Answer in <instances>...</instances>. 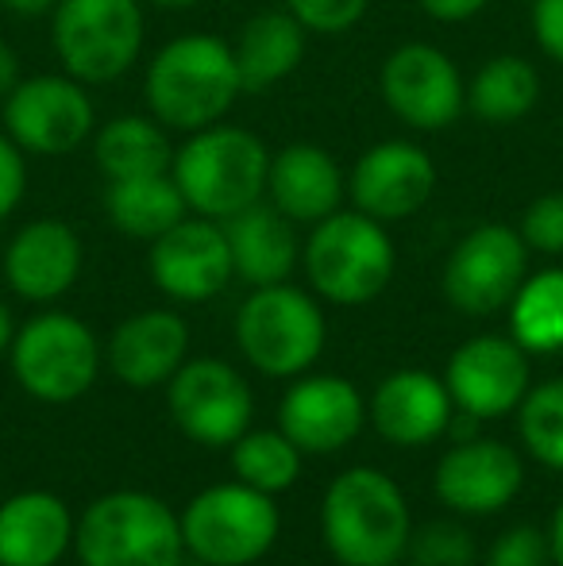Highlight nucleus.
Segmentation results:
<instances>
[{"instance_id":"f257e3e1","label":"nucleus","mask_w":563,"mask_h":566,"mask_svg":"<svg viewBox=\"0 0 563 566\" xmlns=\"http://www.w3.org/2000/svg\"><path fill=\"white\" fill-rule=\"evenodd\" d=\"M243 93L240 66H236L232 43L189 31L163 46L143 74V101L147 113L166 132H201L220 124L232 113L236 97Z\"/></svg>"},{"instance_id":"f03ea898","label":"nucleus","mask_w":563,"mask_h":566,"mask_svg":"<svg viewBox=\"0 0 563 566\" xmlns=\"http://www.w3.org/2000/svg\"><path fill=\"white\" fill-rule=\"evenodd\" d=\"M170 174L189 212L220 224L267 197L271 150L248 127H232L220 119L201 132H189V139L174 150Z\"/></svg>"},{"instance_id":"7ed1b4c3","label":"nucleus","mask_w":563,"mask_h":566,"mask_svg":"<svg viewBox=\"0 0 563 566\" xmlns=\"http://www.w3.org/2000/svg\"><path fill=\"white\" fill-rule=\"evenodd\" d=\"M324 544L344 566H398L409 552V509L383 470H344L324 493Z\"/></svg>"},{"instance_id":"20e7f679","label":"nucleus","mask_w":563,"mask_h":566,"mask_svg":"<svg viewBox=\"0 0 563 566\" xmlns=\"http://www.w3.org/2000/svg\"><path fill=\"white\" fill-rule=\"evenodd\" d=\"M305 274L332 305H367L394 277V239L367 212H332L305 243Z\"/></svg>"},{"instance_id":"39448f33","label":"nucleus","mask_w":563,"mask_h":566,"mask_svg":"<svg viewBox=\"0 0 563 566\" xmlns=\"http://www.w3.org/2000/svg\"><path fill=\"white\" fill-rule=\"evenodd\" d=\"M147 20L139 0H59L51 46L82 85H108L139 62Z\"/></svg>"},{"instance_id":"423d86ee","label":"nucleus","mask_w":563,"mask_h":566,"mask_svg":"<svg viewBox=\"0 0 563 566\" xmlns=\"http://www.w3.org/2000/svg\"><path fill=\"white\" fill-rule=\"evenodd\" d=\"M85 566H181V521L150 493H108L74 532Z\"/></svg>"},{"instance_id":"0eeeda50","label":"nucleus","mask_w":563,"mask_h":566,"mask_svg":"<svg viewBox=\"0 0 563 566\" xmlns=\"http://www.w3.org/2000/svg\"><path fill=\"white\" fill-rule=\"evenodd\" d=\"M181 539L205 566H248L279 539V509L271 493L248 482L212 485L189 501Z\"/></svg>"},{"instance_id":"6e6552de","label":"nucleus","mask_w":563,"mask_h":566,"mask_svg":"<svg viewBox=\"0 0 563 566\" xmlns=\"http://www.w3.org/2000/svg\"><path fill=\"white\" fill-rule=\"evenodd\" d=\"M236 343L256 370L290 378L324 350V316L309 293L293 285H259L236 316Z\"/></svg>"},{"instance_id":"1a4fd4ad","label":"nucleus","mask_w":563,"mask_h":566,"mask_svg":"<svg viewBox=\"0 0 563 566\" xmlns=\"http://www.w3.org/2000/svg\"><path fill=\"white\" fill-rule=\"evenodd\" d=\"M97 339L77 316L43 313L12 336V370L46 405L77 401L97 381Z\"/></svg>"},{"instance_id":"9d476101","label":"nucleus","mask_w":563,"mask_h":566,"mask_svg":"<svg viewBox=\"0 0 563 566\" xmlns=\"http://www.w3.org/2000/svg\"><path fill=\"white\" fill-rule=\"evenodd\" d=\"M4 132L23 155L59 158L97 132V108L77 77L39 74L4 97Z\"/></svg>"},{"instance_id":"9b49d317","label":"nucleus","mask_w":563,"mask_h":566,"mask_svg":"<svg viewBox=\"0 0 563 566\" xmlns=\"http://www.w3.org/2000/svg\"><path fill=\"white\" fill-rule=\"evenodd\" d=\"M529 270V243L505 224L467 231L444 266V297L467 316H490L513 301Z\"/></svg>"},{"instance_id":"f8f14e48","label":"nucleus","mask_w":563,"mask_h":566,"mask_svg":"<svg viewBox=\"0 0 563 566\" xmlns=\"http://www.w3.org/2000/svg\"><path fill=\"white\" fill-rule=\"evenodd\" d=\"M378 90L386 108L417 132H444L467 108L463 74L432 43H406L390 51L378 74Z\"/></svg>"},{"instance_id":"ddd939ff","label":"nucleus","mask_w":563,"mask_h":566,"mask_svg":"<svg viewBox=\"0 0 563 566\" xmlns=\"http://www.w3.org/2000/svg\"><path fill=\"white\" fill-rule=\"evenodd\" d=\"M251 389L240 370L217 358H194L181 363L170 381V412L178 428L197 443L225 448L248 432L251 420Z\"/></svg>"},{"instance_id":"4468645a","label":"nucleus","mask_w":563,"mask_h":566,"mask_svg":"<svg viewBox=\"0 0 563 566\" xmlns=\"http://www.w3.org/2000/svg\"><path fill=\"white\" fill-rule=\"evenodd\" d=\"M355 209L367 217L383 220H406L421 212L428 197L436 193V163L425 147L409 139H383L359 155L347 178Z\"/></svg>"},{"instance_id":"2eb2a0df","label":"nucleus","mask_w":563,"mask_h":566,"mask_svg":"<svg viewBox=\"0 0 563 566\" xmlns=\"http://www.w3.org/2000/svg\"><path fill=\"white\" fill-rule=\"evenodd\" d=\"M150 277L174 301L201 305L217 297L236 277L228 235L217 220H178L170 231L150 239Z\"/></svg>"},{"instance_id":"dca6fc26","label":"nucleus","mask_w":563,"mask_h":566,"mask_svg":"<svg viewBox=\"0 0 563 566\" xmlns=\"http://www.w3.org/2000/svg\"><path fill=\"white\" fill-rule=\"evenodd\" d=\"M529 350L505 336H475L448 358V394L467 417H502L529 394Z\"/></svg>"},{"instance_id":"f3484780","label":"nucleus","mask_w":563,"mask_h":566,"mask_svg":"<svg viewBox=\"0 0 563 566\" xmlns=\"http://www.w3.org/2000/svg\"><path fill=\"white\" fill-rule=\"evenodd\" d=\"M521 459L513 448L494 440L459 443L436 467V493L448 509L467 516H487L505 509L521 490Z\"/></svg>"},{"instance_id":"a211bd4d","label":"nucleus","mask_w":563,"mask_h":566,"mask_svg":"<svg viewBox=\"0 0 563 566\" xmlns=\"http://www.w3.org/2000/svg\"><path fill=\"white\" fill-rule=\"evenodd\" d=\"M77 274H82V239L54 217L23 224L4 251V277L12 293L35 305L62 297L77 282Z\"/></svg>"},{"instance_id":"6ab92c4d","label":"nucleus","mask_w":563,"mask_h":566,"mask_svg":"<svg viewBox=\"0 0 563 566\" xmlns=\"http://www.w3.org/2000/svg\"><path fill=\"white\" fill-rule=\"evenodd\" d=\"M282 432L298 443L301 451L332 454L344 443H352L363 428V397L352 381L332 378H305L282 397Z\"/></svg>"},{"instance_id":"aec40b11","label":"nucleus","mask_w":563,"mask_h":566,"mask_svg":"<svg viewBox=\"0 0 563 566\" xmlns=\"http://www.w3.org/2000/svg\"><path fill=\"white\" fill-rule=\"evenodd\" d=\"M344 170L316 143H290L271 155L267 197L293 224H321L344 205Z\"/></svg>"},{"instance_id":"412c9836","label":"nucleus","mask_w":563,"mask_h":566,"mask_svg":"<svg viewBox=\"0 0 563 566\" xmlns=\"http://www.w3.org/2000/svg\"><path fill=\"white\" fill-rule=\"evenodd\" d=\"M189 328L178 313L150 308L132 321H124L108 339V363L121 381L132 389H150L158 381L174 378L178 366L186 363Z\"/></svg>"},{"instance_id":"4be33fe9","label":"nucleus","mask_w":563,"mask_h":566,"mask_svg":"<svg viewBox=\"0 0 563 566\" xmlns=\"http://www.w3.org/2000/svg\"><path fill=\"white\" fill-rule=\"evenodd\" d=\"M228 235V251H232V270L248 285H279L298 266V235H293V220H285L274 205H248L236 217L220 220Z\"/></svg>"},{"instance_id":"5701e85b","label":"nucleus","mask_w":563,"mask_h":566,"mask_svg":"<svg viewBox=\"0 0 563 566\" xmlns=\"http://www.w3.org/2000/svg\"><path fill=\"white\" fill-rule=\"evenodd\" d=\"M451 420V394L425 370H398L375 394V428L390 443L421 448Z\"/></svg>"},{"instance_id":"b1692460","label":"nucleus","mask_w":563,"mask_h":566,"mask_svg":"<svg viewBox=\"0 0 563 566\" xmlns=\"http://www.w3.org/2000/svg\"><path fill=\"white\" fill-rule=\"evenodd\" d=\"M70 539L74 524L54 493H20L0 505V566H54Z\"/></svg>"},{"instance_id":"393cba45","label":"nucleus","mask_w":563,"mask_h":566,"mask_svg":"<svg viewBox=\"0 0 563 566\" xmlns=\"http://www.w3.org/2000/svg\"><path fill=\"white\" fill-rule=\"evenodd\" d=\"M309 31L293 20L285 8L256 12L240 28V39L232 43L236 66H240L243 93H267L298 74L305 62Z\"/></svg>"},{"instance_id":"a878e982","label":"nucleus","mask_w":563,"mask_h":566,"mask_svg":"<svg viewBox=\"0 0 563 566\" xmlns=\"http://www.w3.org/2000/svg\"><path fill=\"white\" fill-rule=\"evenodd\" d=\"M105 212L116 231L132 239H158L178 220L189 217V205L181 197L174 174H147V178H124L108 181L105 189Z\"/></svg>"},{"instance_id":"bb28decb","label":"nucleus","mask_w":563,"mask_h":566,"mask_svg":"<svg viewBox=\"0 0 563 566\" xmlns=\"http://www.w3.org/2000/svg\"><path fill=\"white\" fill-rule=\"evenodd\" d=\"M93 158L105 181L147 178L174 166V147L155 116H116L93 135Z\"/></svg>"},{"instance_id":"cd10ccee","label":"nucleus","mask_w":563,"mask_h":566,"mask_svg":"<svg viewBox=\"0 0 563 566\" xmlns=\"http://www.w3.org/2000/svg\"><path fill=\"white\" fill-rule=\"evenodd\" d=\"M541 101V74L521 54H494L475 70L467 85V108L482 124H518Z\"/></svg>"},{"instance_id":"c85d7f7f","label":"nucleus","mask_w":563,"mask_h":566,"mask_svg":"<svg viewBox=\"0 0 563 566\" xmlns=\"http://www.w3.org/2000/svg\"><path fill=\"white\" fill-rule=\"evenodd\" d=\"M510 328L529 355L563 347V270H541L521 282L510 301Z\"/></svg>"},{"instance_id":"c756f323","label":"nucleus","mask_w":563,"mask_h":566,"mask_svg":"<svg viewBox=\"0 0 563 566\" xmlns=\"http://www.w3.org/2000/svg\"><path fill=\"white\" fill-rule=\"evenodd\" d=\"M232 467L240 482L263 493L290 490L301 474V448L285 432H243L232 443Z\"/></svg>"},{"instance_id":"7c9ffc66","label":"nucleus","mask_w":563,"mask_h":566,"mask_svg":"<svg viewBox=\"0 0 563 566\" xmlns=\"http://www.w3.org/2000/svg\"><path fill=\"white\" fill-rule=\"evenodd\" d=\"M521 440L552 470H563V378L544 381L521 401Z\"/></svg>"},{"instance_id":"2f4dec72","label":"nucleus","mask_w":563,"mask_h":566,"mask_svg":"<svg viewBox=\"0 0 563 566\" xmlns=\"http://www.w3.org/2000/svg\"><path fill=\"white\" fill-rule=\"evenodd\" d=\"M371 0H285V12L309 35H344L367 15Z\"/></svg>"},{"instance_id":"473e14b6","label":"nucleus","mask_w":563,"mask_h":566,"mask_svg":"<svg viewBox=\"0 0 563 566\" xmlns=\"http://www.w3.org/2000/svg\"><path fill=\"white\" fill-rule=\"evenodd\" d=\"M414 566H471L475 539L459 524H428L417 539H409Z\"/></svg>"},{"instance_id":"72a5a7b5","label":"nucleus","mask_w":563,"mask_h":566,"mask_svg":"<svg viewBox=\"0 0 563 566\" xmlns=\"http://www.w3.org/2000/svg\"><path fill=\"white\" fill-rule=\"evenodd\" d=\"M521 239L541 254H563V189L536 197L521 217Z\"/></svg>"},{"instance_id":"f704fd0d","label":"nucleus","mask_w":563,"mask_h":566,"mask_svg":"<svg viewBox=\"0 0 563 566\" xmlns=\"http://www.w3.org/2000/svg\"><path fill=\"white\" fill-rule=\"evenodd\" d=\"M487 566H552V544L541 528H510L487 555Z\"/></svg>"},{"instance_id":"c9c22d12","label":"nucleus","mask_w":563,"mask_h":566,"mask_svg":"<svg viewBox=\"0 0 563 566\" xmlns=\"http://www.w3.org/2000/svg\"><path fill=\"white\" fill-rule=\"evenodd\" d=\"M23 189H28V163H23V150L8 139V132H0V220H8L23 201Z\"/></svg>"},{"instance_id":"e433bc0d","label":"nucleus","mask_w":563,"mask_h":566,"mask_svg":"<svg viewBox=\"0 0 563 566\" xmlns=\"http://www.w3.org/2000/svg\"><path fill=\"white\" fill-rule=\"evenodd\" d=\"M533 39L556 66H563V0H533L529 8Z\"/></svg>"},{"instance_id":"4c0bfd02","label":"nucleus","mask_w":563,"mask_h":566,"mask_svg":"<svg viewBox=\"0 0 563 566\" xmlns=\"http://www.w3.org/2000/svg\"><path fill=\"white\" fill-rule=\"evenodd\" d=\"M417 4H421V12L428 15V20L463 23V20H471V15H479L490 0H417Z\"/></svg>"},{"instance_id":"58836bf2","label":"nucleus","mask_w":563,"mask_h":566,"mask_svg":"<svg viewBox=\"0 0 563 566\" xmlns=\"http://www.w3.org/2000/svg\"><path fill=\"white\" fill-rule=\"evenodd\" d=\"M15 82H20V59H15L12 46L0 39V97H8V93L15 90Z\"/></svg>"},{"instance_id":"ea45409f","label":"nucleus","mask_w":563,"mask_h":566,"mask_svg":"<svg viewBox=\"0 0 563 566\" xmlns=\"http://www.w3.org/2000/svg\"><path fill=\"white\" fill-rule=\"evenodd\" d=\"M54 4L59 0H0V8L12 15H20V20H39V15H51Z\"/></svg>"},{"instance_id":"a19ab883","label":"nucleus","mask_w":563,"mask_h":566,"mask_svg":"<svg viewBox=\"0 0 563 566\" xmlns=\"http://www.w3.org/2000/svg\"><path fill=\"white\" fill-rule=\"evenodd\" d=\"M549 544H552V563L563 566V505L556 509V521H552V536H549Z\"/></svg>"},{"instance_id":"79ce46f5","label":"nucleus","mask_w":563,"mask_h":566,"mask_svg":"<svg viewBox=\"0 0 563 566\" xmlns=\"http://www.w3.org/2000/svg\"><path fill=\"white\" fill-rule=\"evenodd\" d=\"M12 343V313H8V305L0 301V350Z\"/></svg>"},{"instance_id":"37998d69","label":"nucleus","mask_w":563,"mask_h":566,"mask_svg":"<svg viewBox=\"0 0 563 566\" xmlns=\"http://www.w3.org/2000/svg\"><path fill=\"white\" fill-rule=\"evenodd\" d=\"M147 4H155V8H166V12H181V8H194L197 0H147Z\"/></svg>"}]
</instances>
